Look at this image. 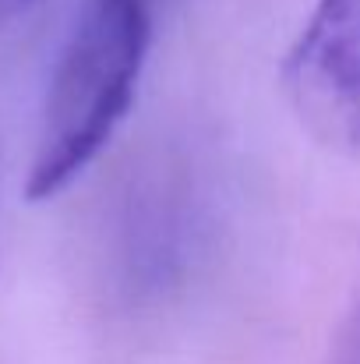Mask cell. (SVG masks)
<instances>
[{"instance_id": "1", "label": "cell", "mask_w": 360, "mask_h": 364, "mask_svg": "<svg viewBox=\"0 0 360 364\" xmlns=\"http://www.w3.org/2000/svg\"><path fill=\"white\" fill-rule=\"evenodd\" d=\"M152 43L148 0H85L50 75L25 198L67 191L134 107Z\"/></svg>"}, {"instance_id": "2", "label": "cell", "mask_w": 360, "mask_h": 364, "mask_svg": "<svg viewBox=\"0 0 360 364\" xmlns=\"http://www.w3.org/2000/svg\"><path fill=\"white\" fill-rule=\"evenodd\" d=\"M279 85L318 145L360 152V0L315 4L283 57Z\"/></svg>"}, {"instance_id": "3", "label": "cell", "mask_w": 360, "mask_h": 364, "mask_svg": "<svg viewBox=\"0 0 360 364\" xmlns=\"http://www.w3.org/2000/svg\"><path fill=\"white\" fill-rule=\"evenodd\" d=\"M0 4H4V7H25L28 0H0Z\"/></svg>"}]
</instances>
